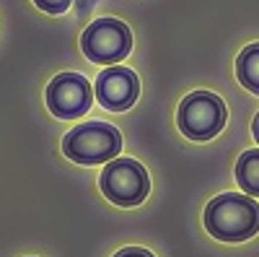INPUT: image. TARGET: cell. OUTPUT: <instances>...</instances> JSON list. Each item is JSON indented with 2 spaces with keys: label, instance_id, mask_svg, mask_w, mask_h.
<instances>
[{
  "label": "cell",
  "instance_id": "12",
  "mask_svg": "<svg viewBox=\"0 0 259 257\" xmlns=\"http://www.w3.org/2000/svg\"><path fill=\"white\" fill-rule=\"evenodd\" d=\"M251 133H254V140L259 143V112H256V117H254V125H251Z\"/></svg>",
  "mask_w": 259,
  "mask_h": 257
},
{
  "label": "cell",
  "instance_id": "4",
  "mask_svg": "<svg viewBox=\"0 0 259 257\" xmlns=\"http://www.w3.org/2000/svg\"><path fill=\"white\" fill-rule=\"evenodd\" d=\"M101 192L106 200H112L119 208H135L140 205L148 192H150V179L143 164L135 159H112L101 171Z\"/></svg>",
  "mask_w": 259,
  "mask_h": 257
},
{
  "label": "cell",
  "instance_id": "10",
  "mask_svg": "<svg viewBox=\"0 0 259 257\" xmlns=\"http://www.w3.org/2000/svg\"><path fill=\"white\" fill-rule=\"evenodd\" d=\"M34 3L45 11V13H52V16L65 13V11L70 8V0H34Z\"/></svg>",
  "mask_w": 259,
  "mask_h": 257
},
{
  "label": "cell",
  "instance_id": "3",
  "mask_svg": "<svg viewBox=\"0 0 259 257\" xmlns=\"http://www.w3.org/2000/svg\"><path fill=\"white\" fill-rule=\"evenodd\" d=\"M228 109L218 94L210 91H194L184 96L177 112L179 130L189 140H210L226 127Z\"/></svg>",
  "mask_w": 259,
  "mask_h": 257
},
{
  "label": "cell",
  "instance_id": "6",
  "mask_svg": "<svg viewBox=\"0 0 259 257\" xmlns=\"http://www.w3.org/2000/svg\"><path fill=\"white\" fill-rule=\"evenodd\" d=\"M94 89L80 73H60L47 86V106L60 120H78L91 109Z\"/></svg>",
  "mask_w": 259,
  "mask_h": 257
},
{
  "label": "cell",
  "instance_id": "9",
  "mask_svg": "<svg viewBox=\"0 0 259 257\" xmlns=\"http://www.w3.org/2000/svg\"><path fill=\"white\" fill-rule=\"evenodd\" d=\"M236 179H239L241 190H246V195L259 198V148L241 154L239 164H236Z\"/></svg>",
  "mask_w": 259,
  "mask_h": 257
},
{
  "label": "cell",
  "instance_id": "1",
  "mask_svg": "<svg viewBox=\"0 0 259 257\" xmlns=\"http://www.w3.org/2000/svg\"><path fill=\"white\" fill-rule=\"evenodd\" d=\"M205 229L221 242H246L259 231V205L239 192L218 195L205 208Z\"/></svg>",
  "mask_w": 259,
  "mask_h": 257
},
{
  "label": "cell",
  "instance_id": "8",
  "mask_svg": "<svg viewBox=\"0 0 259 257\" xmlns=\"http://www.w3.org/2000/svg\"><path fill=\"white\" fill-rule=\"evenodd\" d=\"M236 76L251 94H259V42L249 45L236 60Z\"/></svg>",
  "mask_w": 259,
  "mask_h": 257
},
{
  "label": "cell",
  "instance_id": "11",
  "mask_svg": "<svg viewBox=\"0 0 259 257\" xmlns=\"http://www.w3.org/2000/svg\"><path fill=\"white\" fill-rule=\"evenodd\" d=\"M114 257H153V254H150L148 249H143V247H124Z\"/></svg>",
  "mask_w": 259,
  "mask_h": 257
},
{
  "label": "cell",
  "instance_id": "5",
  "mask_svg": "<svg viewBox=\"0 0 259 257\" xmlns=\"http://www.w3.org/2000/svg\"><path fill=\"white\" fill-rule=\"evenodd\" d=\"M80 50L96 65H117L133 50V34L119 18H99L85 26Z\"/></svg>",
  "mask_w": 259,
  "mask_h": 257
},
{
  "label": "cell",
  "instance_id": "7",
  "mask_svg": "<svg viewBox=\"0 0 259 257\" xmlns=\"http://www.w3.org/2000/svg\"><path fill=\"white\" fill-rule=\"evenodd\" d=\"M94 94H96L99 104L106 106V109L124 112V109H130V106L138 101L140 81H138V76L130 68L109 65L106 70L99 73L96 86H94Z\"/></svg>",
  "mask_w": 259,
  "mask_h": 257
},
{
  "label": "cell",
  "instance_id": "2",
  "mask_svg": "<svg viewBox=\"0 0 259 257\" xmlns=\"http://www.w3.org/2000/svg\"><path fill=\"white\" fill-rule=\"evenodd\" d=\"M122 151V135L109 122H85L65 135L62 154L75 164H104Z\"/></svg>",
  "mask_w": 259,
  "mask_h": 257
}]
</instances>
